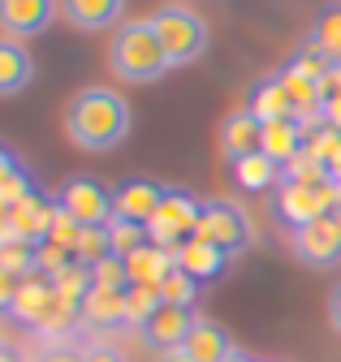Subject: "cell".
I'll use <instances>...</instances> for the list:
<instances>
[{
  "label": "cell",
  "mask_w": 341,
  "mask_h": 362,
  "mask_svg": "<svg viewBox=\"0 0 341 362\" xmlns=\"http://www.w3.org/2000/svg\"><path fill=\"white\" fill-rule=\"evenodd\" d=\"M303 151H307V121L303 117H285V121L264 125V156H272L281 168Z\"/></svg>",
  "instance_id": "e0dca14e"
},
{
  "label": "cell",
  "mask_w": 341,
  "mask_h": 362,
  "mask_svg": "<svg viewBox=\"0 0 341 362\" xmlns=\"http://www.w3.org/2000/svg\"><path fill=\"white\" fill-rule=\"evenodd\" d=\"M328 328L341 337V281H337L333 293H328Z\"/></svg>",
  "instance_id": "836d02e7"
},
{
  "label": "cell",
  "mask_w": 341,
  "mask_h": 362,
  "mask_svg": "<svg viewBox=\"0 0 341 362\" xmlns=\"http://www.w3.org/2000/svg\"><path fill=\"white\" fill-rule=\"evenodd\" d=\"M91 276H96V285H108V289H130V267H125L121 255L100 259V263L91 267Z\"/></svg>",
  "instance_id": "f546056e"
},
{
  "label": "cell",
  "mask_w": 341,
  "mask_h": 362,
  "mask_svg": "<svg viewBox=\"0 0 341 362\" xmlns=\"http://www.w3.org/2000/svg\"><path fill=\"white\" fill-rule=\"evenodd\" d=\"M195 238L221 246L233 259L255 242V229H250L246 207H238L233 199H203V216H199V233Z\"/></svg>",
  "instance_id": "8992f818"
},
{
  "label": "cell",
  "mask_w": 341,
  "mask_h": 362,
  "mask_svg": "<svg viewBox=\"0 0 341 362\" xmlns=\"http://www.w3.org/2000/svg\"><path fill=\"white\" fill-rule=\"evenodd\" d=\"M221 156L229 160V164H238V160H246V156H255V151H264V121L255 117L250 108H233L225 121H221Z\"/></svg>",
  "instance_id": "4fadbf2b"
},
{
  "label": "cell",
  "mask_w": 341,
  "mask_h": 362,
  "mask_svg": "<svg viewBox=\"0 0 341 362\" xmlns=\"http://www.w3.org/2000/svg\"><path fill=\"white\" fill-rule=\"evenodd\" d=\"M151 30L160 35L164 57H168V65H173V69L195 65V61L207 52V43H212L207 22H203L190 5H160V9L151 13Z\"/></svg>",
  "instance_id": "3957f363"
},
{
  "label": "cell",
  "mask_w": 341,
  "mask_h": 362,
  "mask_svg": "<svg viewBox=\"0 0 341 362\" xmlns=\"http://www.w3.org/2000/svg\"><path fill=\"white\" fill-rule=\"evenodd\" d=\"M195 306H160L151 320L139 328V337H143V345L147 349H156V354H173V349H182L186 345V337H190V328H195Z\"/></svg>",
  "instance_id": "30bf717a"
},
{
  "label": "cell",
  "mask_w": 341,
  "mask_h": 362,
  "mask_svg": "<svg viewBox=\"0 0 341 362\" xmlns=\"http://www.w3.org/2000/svg\"><path fill=\"white\" fill-rule=\"evenodd\" d=\"M121 13H125V0H61V18L74 30H87V35L117 30Z\"/></svg>",
  "instance_id": "9a60e30c"
},
{
  "label": "cell",
  "mask_w": 341,
  "mask_h": 362,
  "mask_svg": "<svg viewBox=\"0 0 341 362\" xmlns=\"http://www.w3.org/2000/svg\"><path fill=\"white\" fill-rule=\"evenodd\" d=\"M229 362H250V358H242V354H233V358H229Z\"/></svg>",
  "instance_id": "b9f144b4"
},
{
  "label": "cell",
  "mask_w": 341,
  "mask_h": 362,
  "mask_svg": "<svg viewBox=\"0 0 341 362\" xmlns=\"http://www.w3.org/2000/svg\"><path fill=\"white\" fill-rule=\"evenodd\" d=\"M341 199V186L337 181H324V186H303V181H281L272 190V216L285 220L289 229H303V224L320 220V216H333Z\"/></svg>",
  "instance_id": "277c9868"
},
{
  "label": "cell",
  "mask_w": 341,
  "mask_h": 362,
  "mask_svg": "<svg viewBox=\"0 0 341 362\" xmlns=\"http://www.w3.org/2000/svg\"><path fill=\"white\" fill-rule=\"evenodd\" d=\"M328 177H333V181H337V186H341V151H337V156L328 160Z\"/></svg>",
  "instance_id": "f35d334b"
},
{
  "label": "cell",
  "mask_w": 341,
  "mask_h": 362,
  "mask_svg": "<svg viewBox=\"0 0 341 362\" xmlns=\"http://www.w3.org/2000/svg\"><path fill=\"white\" fill-rule=\"evenodd\" d=\"M333 220H337V229H341V199H337V207H333Z\"/></svg>",
  "instance_id": "ab89813d"
},
{
  "label": "cell",
  "mask_w": 341,
  "mask_h": 362,
  "mask_svg": "<svg viewBox=\"0 0 341 362\" xmlns=\"http://www.w3.org/2000/svg\"><path fill=\"white\" fill-rule=\"evenodd\" d=\"M108 238H112V255H134L139 246H147L151 238H147V229L143 224H130V220H112L108 224Z\"/></svg>",
  "instance_id": "83f0119b"
},
{
  "label": "cell",
  "mask_w": 341,
  "mask_h": 362,
  "mask_svg": "<svg viewBox=\"0 0 341 362\" xmlns=\"http://www.w3.org/2000/svg\"><path fill=\"white\" fill-rule=\"evenodd\" d=\"M199 289H203V285L190 276V272H182V267H173V272L164 276V285H160V293H164L168 306H195V302H199Z\"/></svg>",
  "instance_id": "484cf974"
},
{
  "label": "cell",
  "mask_w": 341,
  "mask_h": 362,
  "mask_svg": "<svg viewBox=\"0 0 341 362\" xmlns=\"http://www.w3.org/2000/svg\"><path fill=\"white\" fill-rule=\"evenodd\" d=\"M108 255H112V238H108V229H82V238H78V263L96 267V263L108 259Z\"/></svg>",
  "instance_id": "f1b7e54d"
},
{
  "label": "cell",
  "mask_w": 341,
  "mask_h": 362,
  "mask_svg": "<svg viewBox=\"0 0 341 362\" xmlns=\"http://www.w3.org/2000/svg\"><path fill=\"white\" fill-rule=\"evenodd\" d=\"M39 362H82V354H78V349H69V345H48Z\"/></svg>",
  "instance_id": "e575fe53"
},
{
  "label": "cell",
  "mask_w": 341,
  "mask_h": 362,
  "mask_svg": "<svg viewBox=\"0 0 341 362\" xmlns=\"http://www.w3.org/2000/svg\"><path fill=\"white\" fill-rule=\"evenodd\" d=\"M134 117H130V100L121 95L112 86H82L74 90V100L65 104V134L78 151H112L125 143V134H130Z\"/></svg>",
  "instance_id": "6da1fadb"
},
{
  "label": "cell",
  "mask_w": 341,
  "mask_h": 362,
  "mask_svg": "<svg viewBox=\"0 0 341 362\" xmlns=\"http://www.w3.org/2000/svg\"><path fill=\"white\" fill-rule=\"evenodd\" d=\"M316 48L333 61V65H341V5H328L320 18H316V26H311V35H307Z\"/></svg>",
  "instance_id": "603a6c76"
},
{
  "label": "cell",
  "mask_w": 341,
  "mask_h": 362,
  "mask_svg": "<svg viewBox=\"0 0 341 362\" xmlns=\"http://www.w3.org/2000/svg\"><path fill=\"white\" fill-rule=\"evenodd\" d=\"M289 250L303 267H316V272H328L341 263V229L333 216H320L303 229H289Z\"/></svg>",
  "instance_id": "ba28073f"
},
{
  "label": "cell",
  "mask_w": 341,
  "mask_h": 362,
  "mask_svg": "<svg viewBox=\"0 0 341 362\" xmlns=\"http://www.w3.org/2000/svg\"><path fill=\"white\" fill-rule=\"evenodd\" d=\"M199 216H203V199H195L190 190H164V203L156 207L151 224H147V238L164 250H178L182 242H190L199 233Z\"/></svg>",
  "instance_id": "5b68a950"
},
{
  "label": "cell",
  "mask_w": 341,
  "mask_h": 362,
  "mask_svg": "<svg viewBox=\"0 0 341 362\" xmlns=\"http://www.w3.org/2000/svg\"><path fill=\"white\" fill-rule=\"evenodd\" d=\"M178 267L182 272H190V276L203 285V281H216L221 272L229 267V255L221 250V246H212V242H203V238H190V242H182L178 250Z\"/></svg>",
  "instance_id": "ac0fdd59"
},
{
  "label": "cell",
  "mask_w": 341,
  "mask_h": 362,
  "mask_svg": "<svg viewBox=\"0 0 341 362\" xmlns=\"http://www.w3.org/2000/svg\"><path fill=\"white\" fill-rule=\"evenodd\" d=\"M182 349H186L195 362H229V358L238 354V341H233V332H229L225 324H216V320H203V315H199Z\"/></svg>",
  "instance_id": "2e32d148"
},
{
  "label": "cell",
  "mask_w": 341,
  "mask_h": 362,
  "mask_svg": "<svg viewBox=\"0 0 341 362\" xmlns=\"http://www.w3.org/2000/svg\"><path fill=\"white\" fill-rule=\"evenodd\" d=\"M160 306H164L160 285H130V289H125V324H130V328H143Z\"/></svg>",
  "instance_id": "cb8c5ba5"
},
{
  "label": "cell",
  "mask_w": 341,
  "mask_h": 362,
  "mask_svg": "<svg viewBox=\"0 0 341 362\" xmlns=\"http://www.w3.org/2000/svg\"><path fill=\"white\" fill-rule=\"evenodd\" d=\"M268 362H281V358H268Z\"/></svg>",
  "instance_id": "7bdbcfd3"
},
{
  "label": "cell",
  "mask_w": 341,
  "mask_h": 362,
  "mask_svg": "<svg viewBox=\"0 0 341 362\" xmlns=\"http://www.w3.org/2000/svg\"><path fill=\"white\" fill-rule=\"evenodd\" d=\"M255 117H260L264 125L268 121H285V117H298V104L289 100V90H285V82H281V74H272V78H264V82H255V90H250V104H246Z\"/></svg>",
  "instance_id": "d6986e66"
},
{
  "label": "cell",
  "mask_w": 341,
  "mask_h": 362,
  "mask_svg": "<svg viewBox=\"0 0 341 362\" xmlns=\"http://www.w3.org/2000/svg\"><path fill=\"white\" fill-rule=\"evenodd\" d=\"M320 90H324V104H328V100H341V65H333V69L324 74Z\"/></svg>",
  "instance_id": "d6a6232c"
},
{
  "label": "cell",
  "mask_w": 341,
  "mask_h": 362,
  "mask_svg": "<svg viewBox=\"0 0 341 362\" xmlns=\"http://www.w3.org/2000/svg\"><path fill=\"white\" fill-rule=\"evenodd\" d=\"M285 181H303V186H324V181H333V177H328V164H324V160H316L311 151H303V156H294V160L285 164Z\"/></svg>",
  "instance_id": "4316f807"
},
{
  "label": "cell",
  "mask_w": 341,
  "mask_h": 362,
  "mask_svg": "<svg viewBox=\"0 0 341 362\" xmlns=\"http://www.w3.org/2000/svg\"><path fill=\"white\" fill-rule=\"evenodd\" d=\"M160 362H195L186 349H173V354H160Z\"/></svg>",
  "instance_id": "74e56055"
},
{
  "label": "cell",
  "mask_w": 341,
  "mask_h": 362,
  "mask_svg": "<svg viewBox=\"0 0 341 362\" xmlns=\"http://www.w3.org/2000/svg\"><path fill=\"white\" fill-rule=\"evenodd\" d=\"M0 267H5L9 276H18V281H26V276H39V246H30V242H18V238L0 242Z\"/></svg>",
  "instance_id": "d4e9b609"
},
{
  "label": "cell",
  "mask_w": 341,
  "mask_h": 362,
  "mask_svg": "<svg viewBox=\"0 0 341 362\" xmlns=\"http://www.w3.org/2000/svg\"><path fill=\"white\" fill-rule=\"evenodd\" d=\"M320 121H324V125H333V129L341 134V100H328V104H324V112H320Z\"/></svg>",
  "instance_id": "d590c367"
},
{
  "label": "cell",
  "mask_w": 341,
  "mask_h": 362,
  "mask_svg": "<svg viewBox=\"0 0 341 362\" xmlns=\"http://www.w3.org/2000/svg\"><path fill=\"white\" fill-rule=\"evenodd\" d=\"M82 362H130L117 345H91V349H82Z\"/></svg>",
  "instance_id": "4dcf8cb0"
},
{
  "label": "cell",
  "mask_w": 341,
  "mask_h": 362,
  "mask_svg": "<svg viewBox=\"0 0 341 362\" xmlns=\"http://www.w3.org/2000/svg\"><path fill=\"white\" fill-rule=\"evenodd\" d=\"M82 320L91 328H121L125 324V289H108V285H96L87 298H82Z\"/></svg>",
  "instance_id": "7402d4cb"
},
{
  "label": "cell",
  "mask_w": 341,
  "mask_h": 362,
  "mask_svg": "<svg viewBox=\"0 0 341 362\" xmlns=\"http://www.w3.org/2000/svg\"><path fill=\"white\" fill-rule=\"evenodd\" d=\"M0 362H13V354H5V349H0Z\"/></svg>",
  "instance_id": "60d3db41"
},
{
  "label": "cell",
  "mask_w": 341,
  "mask_h": 362,
  "mask_svg": "<svg viewBox=\"0 0 341 362\" xmlns=\"http://www.w3.org/2000/svg\"><path fill=\"white\" fill-rule=\"evenodd\" d=\"M18 285H22V281H18V276H9V272L0 267V310H9V306H13V298H18Z\"/></svg>",
  "instance_id": "1f68e13d"
},
{
  "label": "cell",
  "mask_w": 341,
  "mask_h": 362,
  "mask_svg": "<svg viewBox=\"0 0 341 362\" xmlns=\"http://www.w3.org/2000/svg\"><path fill=\"white\" fill-rule=\"evenodd\" d=\"M125 267H130V285H164V276L178 267V255L147 242L134 255H125Z\"/></svg>",
  "instance_id": "ffe728a7"
},
{
  "label": "cell",
  "mask_w": 341,
  "mask_h": 362,
  "mask_svg": "<svg viewBox=\"0 0 341 362\" xmlns=\"http://www.w3.org/2000/svg\"><path fill=\"white\" fill-rule=\"evenodd\" d=\"M229 168H233V181H238L246 194L277 190L281 181H285V168H281L272 156H264V151H255V156H246V160H238V164H229Z\"/></svg>",
  "instance_id": "44dd1931"
},
{
  "label": "cell",
  "mask_w": 341,
  "mask_h": 362,
  "mask_svg": "<svg viewBox=\"0 0 341 362\" xmlns=\"http://www.w3.org/2000/svg\"><path fill=\"white\" fill-rule=\"evenodd\" d=\"M35 82V57L26 48V39L0 35V100H13Z\"/></svg>",
  "instance_id": "5bb4252c"
},
{
  "label": "cell",
  "mask_w": 341,
  "mask_h": 362,
  "mask_svg": "<svg viewBox=\"0 0 341 362\" xmlns=\"http://www.w3.org/2000/svg\"><path fill=\"white\" fill-rule=\"evenodd\" d=\"M57 220H61L57 199H48L44 190H30V194H22V199L13 203V224H9V238L39 246V242H48V238H52Z\"/></svg>",
  "instance_id": "9c48e42d"
},
{
  "label": "cell",
  "mask_w": 341,
  "mask_h": 362,
  "mask_svg": "<svg viewBox=\"0 0 341 362\" xmlns=\"http://www.w3.org/2000/svg\"><path fill=\"white\" fill-rule=\"evenodd\" d=\"M52 199L61 216L74 220L78 229H108L112 224V190H104L96 177H69Z\"/></svg>",
  "instance_id": "52a82bcc"
},
{
  "label": "cell",
  "mask_w": 341,
  "mask_h": 362,
  "mask_svg": "<svg viewBox=\"0 0 341 362\" xmlns=\"http://www.w3.org/2000/svg\"><path fill=\"white\" fill-rule=\"evenodd\" d=\"M164 190L168 186H160V181H151V177L121 181V186L112 190V220H130V224H143L147 229L156 207L164 203Z\"/></svg>",
  "instance_id": "8fae6325"
},
{
  "label": "cell",
  "mask_w": 341,
  "mask_h": 362,
  "mask_svg": "<svg viewBox=\"0 0 341 362\" xmlns=\"http://www.w3.org/2000/svg\"><path fill=\"white\" fill-rule=\"evenodd\" d=\"M13 168H22V164H18V156H13L5 143H0V177H5V173H13Z\"/></svg>",
  "instance_id": "8d00e7d4"
},
{
  "label": "cell",
  "mask_w": 341,
  "mask_h": 362,
  "mask_svg": "<svg viewBox=\"0 0 341 362\" xmlns=\"http://www.w3.org/2000/svg\"><path fill=\"white\" fill-rule=\"evenodd\" d=\"M57 13H61V0H0V35L30 39L39 30H48Z\"/></svg>",
  "instance_id": "7c38bea8"
},
{
  "label": "cell",
  "mask_w": 341,
  "mask_h": 362,
  "mask_svg": "<svg viewBox=\"0 0 341 362\" xmlns=\"http://www.w3.org/2000/svg\"><path fill=\"white\" fill-rule=\"evenodd\" d=\"M108 61H112V74L121 82H134V86H147V82H160L168 69V57H164V43L160 35L151 30V18H130L121 22L108 39Z\"/></svg>",
  "instance_id": "7a4b0ae2"
}]
</instances>
